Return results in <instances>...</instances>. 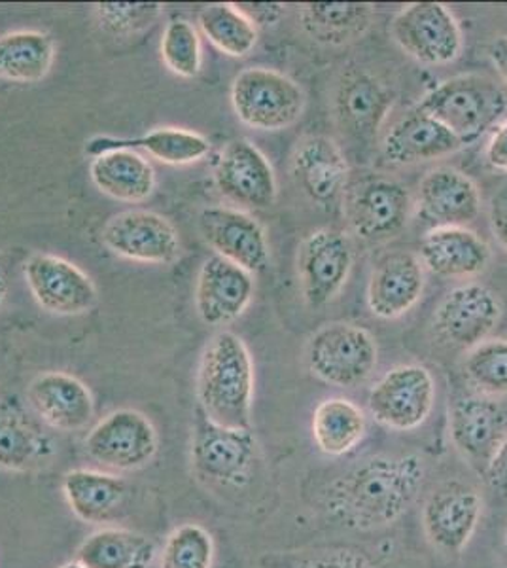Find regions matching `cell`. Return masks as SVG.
<instances>
[{"mask_svg": "<svg viewBox=\"0 0 507 568\" xmlns=\"http://www.w3.org/2000/svg\"><path fill=\"white\" fill-rule=\"evenodd\" d=\"M424 476L426 468L418 455L373 457L332 481L324 493V506L347 529H385L412 508Z\"/></svg>", "mask_w": 507, "mask_h": 568, "instance_id": "obj_1", "label": "cell"}, {"mask_svg": "<svg viewBox=\"0 0 507 568\" xmlns=\"http://www.w3.org/2000/svg\"><path fill=\"white\" fill-rule=\"evenodd\" d=\"M200 409L225 428H252L254 362L243 339L220 332L206 343L197 372Z\"/></svg>", "mask_w": 507, "mask_h": 568, "instance_id": "obj_2", "label": "cell"}, {"mask_svg": "<svg viewBox=\"0 0 507 568\" xmlns=\"http://www.w3.org/2000/svg\"><path fill=\"white\" fill-rule=\"evenodd\" d=\"M417 109L444 123L468 146L500 123L507 112V91L485 74H460L426 93Z\"/></svg>", "mask_w": 507, "mask_h": 568, "instance_id": "obj_3", "label": "cell"}, {"mask_svg": "<svg viewBox=\"0 0 507 568\" xmlns=\"http://www.w3.org/2000/svg\"><path fill=\"white\" fill-rule=\"evenodd\" d=\"M307 366L321 382L356 388L372 377L379 358L372 332L358 324L329 323L307 343Z\"/></svg>", "mask_w": 507, "mask_h": 568, "instance_id": "obj_4", "label": "cell"}, {"mask_svg": "<svg viewBox=\"0 0 507 568\" xmlns=\"http://www.w3.org/2000/svg\"><path fill=\"white\" fill-rule=\"evenodd\" d=\"M239 120L257 131H283L302 118L305 93L296 80L265 67L239 72L232 85Z\"/></svg>", "mask_w": 507, "mask_h": 568, "instance_id": "obj_5", "label": "cell"}, {"mask_svg": "<svg viewBox=\"0 0 507 568\" xmlns=\"http://www.w3.org/2000/svg\"><path fill=\"white\" fill-rule=\"evenodd\" d=\"M257 459L252 428H225L197 409L193 428V471L203 484L239 489L249 484Z\"/></svg>", "mask_w": 507, "mask_h": 568, "instance_id": "obj_6", "label": "cell"}, {"mask_svg": "<svg viewBox=\"0 0 507 568\" xmlns=\"http://www.w3.org/2000/svg\"><path fill=\"white\" fill-rule=\"evenodd\" d=\"M343 211L354 235L367 243H381L396 237L407 226L413 211L412 192L388 176H367L348 187Z\"/></svg>", "mask_w": 507, "mask_h": 568, "instance_id": "obj_7", "label": "cell"}, {"mask_svg": "<svg viewBox=\"0 0 507 568\" xmlns=\"http://www.w3.org/2000/svg\"><path fill=\"white\" fill-rule=\"evenodd\" d=\"M392 39L424 65H449L460 58L463 33L455 16L442 2H413L391 23Z\"/></svg>", "mask_w": 507, "mask_h": 568, "instance_id": "obj_8", "label": "cell"}, {"mask_svg": "<svg viewBox=\"0 0 507 568\" xmlns=\"http://www.w3.org/2000/svg\"><path fill=\"white\" fill-rule=\"evenodd\" d=\"M436 402V382L430 372L418 364L392 368L375 383L367 396V407L379 425L409 433L430 417Z\"/></svg>", "mask_w": 507, "mask_h": 568, "instance_id": "obj_9", "label": "cell"}, {"mask_svg": "<svg viewBox=\"0 0 507 568\" xmlns=\"http://www.w3.org/2000/svg\"><path fill=\"white\" fill-rule=\"evenodd\" d=\"M354 264L353 243L335 227H321L303 241L297 252V273L308 307L318 310L343 291Z\"/></svg>", "mask_w": 507, "mask_h": 568, "instance_id": "obj_10", "label": "cell"}, {"mask_svg": "<svg viewBox=\"0 0 507 568\" xmlns=\"http://www.w3.org/2000/svg\"><path fill=\"white\" fill-rule=\"evenodd\" d=\"M91 459L110 470H139L158 452L152 420L135 409H116L91 428L84 442Z\"/></svg>", "mask_w": 507, "mask_h": 568, "instance_id": "obj_11", "label": "cell"}, {"mask_svg": "<svg viewBox=\"0 0 507 568\" xmlns=\"http://www.w3.org/2000/svg\"><path fill=\"white\" fill-rule=\"evenodd\" d=\"M483 498L474 485L450 479L436 487L423 506V527L432 546L460 554L481 521Z\"/></svg>", "mask_w": 507, "mask_h": 568, "instance_id": "obj_12", "label": "cell"}, {"mask_svg": "<svg viewBox=\"0 0 507 568\" xmlns=\"http://www.w3.org/2000/svg\"><path fill=\"white\" fill-rule=\"evenodd\" d=\"M501 304L495 292L481 284L450 291L434 313L437 339L456 349H474L500 323Z\"/></svg>", "mask_w": 507, "mask_h": 568, "instance_id": "obj_13", "label": "cell"}, {"mask_svg": "<svg viewBox=\"0 0 507 568\" xmlns=\"http://www.w3.org/2000/svg\"><path fill=\"white\" fill-rule=\"evenodd\" d=\"M101 241L110 252L141 264H173L180 256L176 227L152 211H125L104 224Z\"/></svg>", "mask_w": 507, "mask_h": 568, "instance_id": "obj_14", "label": "cell"}, {"mask_svg": "<svg viewBox=\"0 0 507 568\" xmlns=\"http://www.w3.org/2000/svg\"><path fill=\"white\" fill-rule=\"evenodd\" d=\"M27 286L37 304L53 315H82L95 305L93 281L78 265L52 254H32L23 264Z\"/></svg>", "mask_w": 507, "mask_h": 568, "instance_id": "obj_15", "label": "cell"}, {"mask_svg": "<svg viewBox=\"0 0 507 568\" xmlns=\"http://www.w3.org/2000/svg\"><path fill=\"white\" fill-rule=\"evenodd\" d=\"M214 184L225 200L239 207L267 209L276 200L273 165L246 139H233L225 144L214 168Z\"/></svg>", "mask_w": 507, "mask_h": 568, "instance_id": "obj_16", "label": "cell"}, {"mask_svg": "<svg viewBox=\"0 0 507 568\" xmlns=\"http://www.w3.org/2000/svg\"><path fill=\"white\" fill-rule=\"evenodd\" d=\"M449 430L456 452L483 471L507 438L506 407L485 394L460 396L449 409Z\"/></svg>", "mask_w": 507, "mask_h": 568, "instance_id": "obj_17", "label": "cell"}, {"mask_svg": "<svg viewBox=\"0 0 507 568\" xmlns=\"http://www.w3.org/2000/svg\"><path fill=\"white\" fill-rule=\"evenodd\" d=\"M197 226L216 256L249 273L264 272L270 264L267 235L252 214L233 207H209L201 211Z\"/></svg>", "mask_w": 507, "mask_h": 568, "instance_id": "obj_18", "label": "cell"}, {"mask_svg": "<svg viewBox=\"0 0 507 568\" xmlns=\"http://www.w3.org/2000/svg\"><path fill=\"white\" fill-rule=\"evenodd\" d=\"M394 104L391 88L364 69L343 72L335 88L334 114L341 131L354 141L377 136Z\"/></svg>", "mask_w": 507, "mask_h": 568, "instance_id": "obj_19", "label": "cell"}, {"mask_svg": "<svg viewBox=\"0 0 507 568\" xmlns=\"http://www.w3.org/2000/svg\"><path fill=\"white\" fill-rule=\"evenodd\" d=\"M252 273L222 256L201 265L195 283V310L209 326H224L243 315L254 297Z\"/></svg>", "mask_w": 507, "mask_h": 568, "instance_id": "obj_20", "label": "cell"}, {"mask_svg": "<svg viewBox=\"0 0 507 568\" xmlns=\"http://www.w3.org/2000/svg\"><path fill=\"white\" fill-rule=\"evenodd\" d=\"M424 265L417 254L391 251L373 265L367 305L375 317L392 321L412 311L423 297Z\"/></svg>", "mask_w": 507, "mask_h": 568, "instance_id": "obj_21", "label": "cell"}, {"mask_svg": "<svg viewBox=\"0 0 507 568\" xmlns=\"http://www.w3.org/2000/svg\"><path fill=\"white\" fill-rule=\"evenodd\" d=\"M348 162L339 144L324 135L305 136L292 155V176L308 200L328 207L345 195Z\"/></svg>", "mask_w": 507, "mask_h": 568, "instance_id": "obj_22", "label": "cell"}, {"mask_svg": "<svg viewBox=\"0 0 507 568\" xmlns=\"http://www.w3.org/2000/svg\"><path fill=\"white\" fill-rule=\"evenodd\" d=\"M418 207L436 227H466L481 213V192L458 169H432L418 184Z\"/></svg>", "mask_w": 507, "mask_h": 568, "instance_id": "obj_23", "label": "cell"}, {"mask_svg": "<svg viewBox=\"0 0 507 568\" xmlns=\"http://www.w3.org/2000/svg\"><path fill=\"white\" fill-rule=\"evenodd\" d=\"M27 398L42 420L63 433L82 430L95 414V402L88 385L64 372L39 375L27 390Z\"/></svg>", "mask_w": 507, "mask_h": 568, "instance_id": "obj_24", "label": "cell"}, {"mask_svg": "<svg viewBox=\"0 0 507 568\" xmlns=\"http://www.w3.org/2000/svg\"><path fill=\"white\" fill-rule=\"evenodd\" d=\"M383 155L394 165H415L437 158L455 154L464 149L463 142L444 123L415 109L399 122L391 125L383 139Z\"/></svg>", "mask_w": 507, "mask_h": 568, "instance_id": "obj_25", "label": "cell"}, {"mask_svg": "<svg viewBox=\"0 0 507 568\" xmlns=\"http://www.w3.org/2000/svg\"><path fill=\"white\" fill-rule=\"evenodd\" d=\"M418 260L437 277H476L487 270L490 248L468 227H434L424 235Z\"/></svg>", "mask_w": 507, "mask_h": 568, "instance_id": "obj_26", "label": "cell"}, {"mask_svg": "<svg viewBox=\"0 0 507 568\" xmlns=\"http://www.w3.org/2000/svg\"><path fill=\"white\" fill-rule=\"evenodd\" d=\"M63 493L78 519L103 525L116 521L122 514L129 485L112 474L78 468L64 474Z\"/></svg>", "mask_w": 507, "mask_h": 568, "instance_id": "obj_27", "label": "cell"}, {"mask_svg": "<svg viewBox=\"0 0 507 568\" xmlns=\"http://www.w3.org/2000/svg\"><path fill=\"white\" fill-rule=\"evenodd\" d=\"M112 150H144L152 158L168 165H187L201 162L211 152V142L206 136L179 128H158L146 135L133 139H114V136H93L85 142V152L95 155Z\"/></svg>", "mask_w": 507, "mask_h": 568, "instance_id": "obj_28", "label": "cell"}, {"mask_svg": "<svg viewBox=\"0 0 507 568\" xmlns=\"http://www.w3.org/2000/svg\"><path fill=\"white\" fill-rule=\"evenodd\" d=\"M90 175L93 184L112 200L139 203L154 194V168L133 150H112L95 155Z\"/></svg>", "mask_w": 507, "mask_h": 568, "instance_id": "obj_29", "label": "cell"}, {"mask_svg": "<svg viewBox=\"0 0 507 568\" xmlns=\"http://www.w3.org/2000/svg\"><path fill=\"white\" fill-rule=\"evenodd\" d=\"M155 554L149 536L107 527L85 538L78 548L77 561L85 568H150Z\"/></svg>", "mask_w": 507, "mask_h": 568, "instance_id": "obj_30", "label": "cell"}, {"mask_svg": "<svg viewBox=\"0 0 507 568\" xmlns=\"http://www.w3.org/2000/svg\"><path fill=\"white\" fill-rule=\"evenodd\" d=\"M303 31L322 44H348L366 33L373 7L366 2H308L300 10Z\"/></svg>", "mask_w": 507, "mask_h": 568, "instance_id": "obj_31", "label": "cell"}, {"mask_svg": "<svg viewBox=\"0 0 507 568\" xmlns=\"http://www.w3.org/2000/svg\"><path fill=\"white\" fill-rule=\"evenodd\" d=\"M366 415L348 398H328L316 406L313 415V438L328 457H345L366 436Z\"/></svg>", "mask_w": 507, "mask_h": 568, "instance_id": "obj_32", "label": "cell"}, {"mask_svg": "<svg viewBox=\"0 0 507 568\" xmlns=\"http://www.w3.org/2000/svg\"><path fill=\"white\" fill-rule=\"evenodd\" d=\"M53 40L40 31H13L0 37V78L32 84L52 71Z\"/></svg>", "mask_w": 507, "mask_h": 568, "instance_id": "obj_33", "label": "cell"}, {"mask_svg": "<svg viewBox=\"0 0 507 568\" xmlns=\"http://www.w3.org/2000/svg\"><path fill=\"white\" fill-rule=\"evenodd\" d=\"M52 455L44 434L18 415H0V466L7 470H34Z\"/></svg>", "mask_w": 507, "mask_h": 568, "instance_id": "obj_34", "label": "cell"}, {"mask_svg": "<svg viewBox=\"0 0 507 568\" xmlns=\"http://www.w3.org/2000/svg\"><path fill=\"white\" fill-rule=\"evenodd\" d=\"M200 27L206 39L220 52L232 58H244L254 50L257 29L235 4H211L200 13Z\"/></svg>", "mask_w": 507, "mask_h": 568, "instance_id": "obj_35", "label": "cell"}, {"mask_svg": "<svg viewBox=\"0 0 507 568\" xmlns=\"http://www.w3.org/2000/svg\"><path fill=\"white\" fill-rule=\"evenodd\" d=\"M464 374L477 393L485 396L507 394V339H485L469 349L464 361Z\"/></svg>", "mask_w": 507, "mask_h": 568, "instance_id": "obj_36", "label": "cell"}, {"mask_svg": "<svg viewBox=\"0 0 507 568\" xmlns=\"http://www.w3.org/2000/svg\"><path fill=\"white\" fill-rule=\"evenodd\" d=\"M214 542L197 524L180 525L161 549L160 568H212Z\"/></svg>", "mask_w": 507, "mask_h": 568, "instance_id": "obj_37", "label": "cell"}, {"mask_svg": "<svg viewBox=\"0 0 507 568\" xmlns=\"http://www.w3.org/2000/svg\"><path fill=\"white\" fill-rule=\"evenodd\" d=\"M161 58L165 65L182 78H195L201 72L203 53L195 27L186 20L169 21L161 39Z\"/></svg>", "mask_w": 507, "mask_h": 568, "instance_id": "obj_38", "label": "cell"}, {"mask_svg": "<svg viewBox=\"0 0 507 568\" xmlns=\"http://www.w3.org/2000/svg\"><path fill=\"white\" fill-rule=\"evenodd\" d=\"M260 568H372V565L356 549L321 548L267 554L260 559Z\"/></svg>", "mask_w": 507, "mask_h": 568, "instance_id": "obj_39", "label": "cell"}, {"mask_svg": "<svg viewBox=\"0 0 507 568\" xmlns=\"http://www.w3.org/2000/svg\"><path fill=\"white\" fill-rule=\"evenodd\" d=\"M161 8L158 2H101L95 4V12L104 31L122 37L154 26Z\"/></svg>", "mask_w": 507, "mask_h": 568, "instance_id": "obj_40", "label": "cell"}, {"mask_svg": "<svg viewBox=\"0 0 507 568\" xmlns=\"http://www.w3.org/2000/svg\"><path fill=\"white\" fill-rule=\"evenodd\" d=\"M483 474H485L488 487L498 497L506 498L507 500V438L496 449L493 459L488 460V465L485 466Z\"/></svg>", "mask_w": 507, "mask_h": 568, "instance_id": "obj_41", "label": "cell"}, {"mask_svg": "<svg viewBox=\"0 0 507 568\" xmlns=\"http://www.w3.org/2000/svg\"><path fill=\"white\" fill-rule=\"evenodd\" d=\"M490 230L507 251V182L496 190L490 200Z\"/></svg>", "mask_w": 507, "mask_h": 568, "instance_id": "obj_42", "label": "cell"}, {"mask_svg": "<svg viewBox=\"0 0 507 568\" xmlns=\"http://www.w3.org/2000/svg\"><path fill=\"white\" fill-rule=\"evenodd\" d=\"M235 7L256 26V29L257 26H276L284 16L283 4H267V2L251 4V2H246V4H235Z\"/></svg>", "mask_w": 507, "mask_h": 568, "instance_id": "obj_43", "label": "cell"}, {"mask_svg": "<svg viewBox=\"0 0 507 568\" xmlns=\"http://www.w3.org/2000/svg\"><path fill=\"white\" fill-rule=\"evenodd\" d=\"M487 162L498 171L507 173V120L496 125L487 144Z\"/></svg>", "mask_w": 507, "mask_h": 568, "instance_id": "obj_44", "label": "cell"}, {"mask_svg": "<svg viewBox=\"0 0 507 568\" xmlns=\"http://www.w3.org/2000/svg\"><path fill=\"white\" fill-rule=\"evenodd\" d=\"M488 55L500 74L501 82L507 85V37L493 40V44L488 45Z\"/></svg>", "mask_w": 507, "mask_h": 568, "instance_id": "obj_45", "label": "cell"}, {"mask_svg": "<svg viewBox=\"0 0 507 568\" xmlns=\"http://www.w3.org/2000/svg\"><path fill=\"white\" fill-rule=\"evenodd\" d=\"M8 296V275L7 267H4V262L0 258V307L4 305Z\"/></svg>", "mask_w": 507, "mask_h": 568, "instance_id": "obj_46", "label": "cell"}, {"mask_svg": "<svg viewBox=\"0 0 507 568\" xmlns=\"http://www.w3.org/2000/svg\"><path fill=\"white\" fill-rule=\"evenodd\" d=\"M61 568H85V567H82V565H80V562H69V565H63V567Z\"/></svg>", "mask_w": 507, "mask_h": 568, "instance_id": "obj_47", "label": "cell"}, {"mask_svg": "<svg viewBox=\"0 0 507 568\" xmlns=\"http://www.w3.org/2000/svg\"><path fill=\"white\" fill-rule=\"evenodd\" d=\"M506 548H507V529H506Z\"/></svg>", "mask_w": 507, "mask_h": 568, "instance_id": "obj_48", "label": "cell"}]
</instances>
